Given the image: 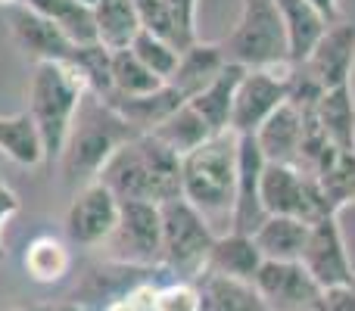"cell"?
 <instances>
[{"label": "cell", "instance_id": "6da1fadb", "mask_svg": "<svg viewBox=\"0 0 355 311\" xmlns=\"http://www.w3.org/2000/svg\"><path fill=\"white\" fill-rule=\"evenodd\" d=\"M135 137H141L103 97L87 91L81 97L78 109H75L72 128H69L66 147L60 153V171L62 181L69 187H85L100 177V171L106 168L112 156L131 143Z\"/></svg>", "mask_w": 355, "mask_h": 311}, {"label": "cell", "instance_id": "7a4b0ae2", "mask_svg": "<svg viewBox=\"0 0 355 311\" xmlns=\"http://www.w3.org/2000/svg\"><path fill=\"white\" fill-rule=\"evenodd\" d=\"M119 202L141 199V202H162L181 196V156L162 147L156 137L141 134L125 143L116 156L106 162L97 177Z\"/></svg>", "mask_w": 355, "mask_h": 311}, {"label": "cell", "instance_id": "3957f363", "mask_svg": "<svg viewBox=\"0 0 355 311\" xmlns=\"http://www.w3.org/2000/svg\"><path fill=\"white\" fill-rule=\"evenodd\" d=\"M237 150L240 137L234 131H221L181 159V196L209 224L227 221V227H231L234 187H237Z\"/></svg>", "mask_w": 355, "mask_h": 311}, {"label": "cell", "instance_id": "277c9868", "mask_svg": "<svg viewBox=\"0 0 355 311\" xmlns=\"http://www.w3.org/2000/svg\"><path fill=\"white\" fill-rule=\"evenodd\" d=\"M87 85L72 62H37L28 81V116L37 128L44 147V162L60 159L66 147L69 128H72L75 109Z\"/></svg>", "mask_w": 355, "mask_h": 311}, {"label": "cell", "instance_id": "5b68a950", "mask_svg": "<svg viewBox=\"0 0 355 311\" xmlns=\"http://www.w3.org/2000/svg\"><path fill=\"white\" fill-rule=\"evenodd\" d=\"M227 62L243 69H271L290 62V37L275 0H243L234 31L221 41Z\"/></svg>", "mask_w": 355, "mask_h": 311}, {"label": "cell", "instance_id": "8992f818", "mask_svg": "<svg viewBox=\"0 0 355 311\" xmlns=\"http://www.w3.org/2000/svg\"><path fill=\"white\" fill-rule=\"evenodd\" d=\"M159 218H162V258H159L162 268L178 271V274L206 271L209 249H212L215 237H218L212 231V224L184 196L162 202Z\"/></svg>", "mask_w": 355, "mask_h": 311}, {"label": "cell", "instance_id": "52a82bcc", "mask_svg": "<svg viewBox=\"0 0 355 311\" xmlns=\"http://www.w3.org/2000/svg\"><path fill=\"white\" fill-rule=\"evenodd\" d=\"M106 258L125 268H150L162 258V218L156 202H119V221L103 243Z\"/></svg>", "mask_w": 355, "mask_h": 311}, {"label": "cell", "instance_id": "ba28073f", "mask_svg": "<svg viewBox=\"0 0 355 311\" xmlns=\"http://www.w3.org/2000/svg\"><path fill=\"white\" fill-rule=\"evenodd\" d=\"M293 62L271 69H246L234 94L231 131L237 137H252L284 103H287V75Z\"/></svg>", "mask_w": 355, "mask_h": 311}, {"label": "cell", "instance_id": "9c48e42d", "mask_svg": "<svg viewBox=\"0 0 355 311\" xmlns=\"http://www.w3.org/2000/svg\"><path fill=\"white\" fill-rule=\"evenodd\" d=\"M300 265L306 274L318 283V290H340L355 287V262L346 246L343 227H340V215H327L309 224V240L302 249Z\"/></svg>", "mask_w": 355, "mask_h": 311}, {"label": "cell", "instance_id": "30bf717a", "mask_svg": "<svg viewBox=\"0 0 355 311\" xmlns=\"http://www.w3.org/2000/svg\"><path fill=\"white\" fill-rule=\"evenodd\" d=\"M252 290L268 311H315L321 290L300 262H262Z\"/></svg>", "mask_w": 355, "mask_h": 311}, {"label": "cell", "instance_id": "8fae6325", "mask_svg": "<svg viewBox=\"0 0 355 311\" xmlns=\"http://www.w3.org/2000/svg\"><path fill=\"white\" fill-rule=\"evenodd\" d=\"M6 25H10V37L31 62H69L75 53V44L66 37L60 25L44 19L41 12L28 10L22 3H12L3 10Z\"/></svg>", "mask_w": 355, "mask_h": 311}, {"label": "cell", "instance_id": "7c38bea8", "mask_svg": "<svg viewBox=\"0 0 355 311\" xmlns=\"http://www.w3.org/2000/svg\"><path fill=\"white\" fill-rule=\"evenodd\" d=\"M119 221V199L100 181L85 184L69 202L66 233L78 246H103Z\"/></svg>", "mask_w": 355, "mask_h": 311}, {"label": "cell", "instance_id": "4fadbf2b", "mask_svg": "<svg viewBox=\"0 0 355 311\" xmlns=\"http://www.w3.org/2000/svg\"><path fill=\"white\" fill-rule=\"evenodd\" d=\"M262 171H265V156L259 150L256 137H240L237 150V187H234V208H231V227L234 233H252L262 227V221L268 218L262 208Z\"/></svg>", "mask_w": 355, "mask_h": 311}, {"label": "cell", "instance_id": "5bb4252c", "mask_svg": "<svg viewBox=\"0 0 355 311\" xmlns=\"http://www.w3.org/2000/svg\"><path fill=\"white\" fill-rule=\"evenodd\" d=\"M306 69L318 78L324 91L352 85V69H355V25L352 22H334L318 37L312 53L306 56Z\"/></svg>", "mask_w": 355, "mask_h": 311}, {"label": "cell", "instance_id": "9a60e30c", "mask_svg": "<svg viewBox=\"0 0 355 311\" xmlns=\"http://www.w3.org/2000/svg\"><path fill=\"white\" fill-rule=\"evenodd\" d=\"M262 252L256 249L252 237L246 233H234V231H225L215 237L212 249H209V258H206V277H225V281H234V283H250L256 281L259 268H262Z\"/></svg>", "mask_w": 355, "mask_h": 311}, {"label": "cell", "instance_id": "2e32d148", "mask_svg": "<svg viewBox=\"0 0 355 311\" xmlns=\"http://www.w3.org/2000/svg\"><path fill=\"white\" fill-rule=\"evenodd\" d=\"M302 125H306V116H302L296 106L284 103L262 128L256 131V143L262 150L265 162L275 165H300V147H302Z\"/></svg>", "mask_w": 355, "mask_h": 311}, {"label": "cell", "instance_id": "e0dca14e", "mask_svg": "<svg viewBox=\"0 0 355 311\" xmlns=\"http://www.w3.org/2000/svg\"><path fill=\"white\" fill-rule=\"evenodd\" d=\"M227 66L225 53H221V44H202L193 41L190 47L181 50V60H178L175 75L168 78V87H175L184 100H193L200 91H206L218 72Z\"/></svg>", "mask_w": 355, "mask_h": 311}, {"label": "cell", "instance_id": "ac0fdd59", "mask_svg": "<svg viewBox=\"0 0 355 311\" xmlns=\"http://www.w3.org/2000/svg\"><path fill=\"white\" fill-rule=\"evenodd\" d=\"M309 240V221L287 218V215H268L262 221L252 243L262 252L265 262H300Z\"/></svg>", "mask_w": 355, "mask_h": 311}, {"label": "cell", "instance_id": "d6986e66", "mask_svg": "<svg viewBox=\"0 0 355 311\" xmlns=\"http://www.w3.org/2000/svg\"><path fill=\"white\" fill-rule=\"evenodd\" d=\"M106 103L137 131V134H153L162 122L178 109L184 106L187 100L175 91V87H159L153 94H144V97H110Z\"/></svg>", "mask_w": 355, "mask_h": 311}, {"label": "cell", "instance_id": "ffe728a7", "mask_svg": "<svg viewBox=\"0 0 355 311\" xmlns=\"http://www.w3.org/2000/svg\"><path fill=\"white\" fill-rule=\"evenodd\" d=\"M91 12L94 28H97V44H103L110 53L128 50L135 37L144 31V22L131 0H97Z\"/></svg>", "mask_w": 355, "mask_h": 311}, {"label": "cell", "instance_id": "44dd1931", "mask_svg": "<svg viewBox=\"0 0 355 311\" xmlns=\"http://www.w3.org/2000/svg\"><path fill=\"white\" fill-rule=\"evenodd\" d=\"M243 72H246L243 66H234V62H227V66L218 72V78H215L212 85L206 87V91H200L193 100H187V103L193 106L196 112H200L202 122L212 128V134L231 131L234 94H237V85H240V78H243Z\"/></svg>", "mask_w": 355, "mask_h": 311}, {"label": "cell", "instance_id": "7402d4cb", "mask_svg": "<svg viewBox=\"0 0 355 311\" xmlns=\"http://www.w3.org/2000/svg\"><path fill=\"white\" fill-rule=\"evenodd\" d=\"M315 118L324 128L331 147L343 150V153H355V97L352 85L324 91V97L315 106Z\"/></svg>", "mask_w": 355, "mask_h": 311}, {"label": "cell", "instance_id": "603a6c76", "mask_svg": "<svg viewBox=\"0 0 355 311\" xmlns=\"http://www.w3.org/2000/svg\"><path fill=\"white\" fill-rule=\"evenodd\" d=\"M290 37V62H306L318 37L327 31V19L309 0H275Z\"/></svg>", "mask_w": 355, "mask_h": 311}, {"label": "cell", "instance_id": "cb8c5ba5", "mask_svg": "<svg viewBox=\"0 0 355 311\" xmlns=\"http://www.w3.org/2000/svg\"><path fill=\"white\" fill-rule=\"evenodd\" d=\"M312 177L318 181L327 206L340 215V208L355 202V153H343L337 147H327L318 159Z\"/></svg>", "mask_w": 355, "mask_h": 311}, {"label": "cell", "instance_id": "d4e9b609", "mask_svg": "<svg viewBox=\"0 0 355 311\" xmlns=\"http://www.w3.org/2000/svg\"><path fill=\"white\" fill-rule=\"evenodd\" d=\"M16 3L28 6V10L41 12L53 25L66 31V37L75 47L85 44H97V28H94V12L78 0H16Z\"/></svg>", "mask_w": 355, "mask_h": 311}, {"label": "cell", "instance_id": "484cf974", "mask_svg": "<svg viewBox=\"0 0 355 311\" xmlns=\"http://www.w3.org/2000/svg\"><path fill=\"white\" fill-rule=\"evenodd\" d=\"M150 137H156L162 147H168L175 156L184 159L187 153H193L196 147H202V143L212 137V128L202 122L200 112H196L193 106L184 103V106H178V109Z\"/></svg>", "mask_w": 355, "mask_h": 311}, {"label": "cell", "instance_id": "4316f807", "mask_svg": "<svg viewBox=\"0 0 355 311\" xmlns=\"http://www.w3.org/2000/svg\"><path fill=\"white\" fill-rule=\"evenodd\" d=\"M0 153L12 159L16 165H25V168H35L37 162H44L41 137H37V128L28 112L6 118L0 116Z\"/></svg>", "mask_w": 355, "mask_h": 311}, {"label": "cell", "instance_id": "83f0119b", "mask_svg": "<svg viewBox=\"0 0 355 311\" xmlns=\"http://www.w3.org/2000/svg\"><path fill=\"white\" fill-rule=\"evenodd\" d=\"M25 274L35 283H60L72 271V252L56 237H35L25 249Z\"/></svg>", "mask_w": 355, "mask_h": 311}, {"label": "cell", "instance_id": "f1b7e54d", "mask_svg": "<svg viewBox=\"0 0 355 311\" xmlns=\"http://www.w3.org/2000/svg\"><path fill=\"white\" fill-rule=\"evenodd\" d=\"M159 87H166V81L156 78L131 50L112 53V94L110 97H144V94H153Z\"/></svg>", "mask_w": 355, "mask_h": 311}, {"label": "cell", "instance_id": "f546056e", "mask_svg": "<svg viewBox=\"0 0 355 311\" xmlns=\"http://www.w3.org/2000/svg\"><path fill=\"white\" fill-rule=\"evenodd\" d=\"M202 311H268L250 283H234L225 277L202 281Z\"/></svg>", "mask_w": 355, "mask_h": 311}, {"label": "cell", "instance_id": "4dcf8cb0", "mask_svg": "<svg viewBox=\"0 0 355 311\" xmlns=\"http://www.w3.org/2000/svg\"><path fill=\"white\" fill-rule=\"evenodd\" d=\"M75 69L81 72L87 91L97 94V97H110L112 94V53L103 47V44H85V47H75L72 53Z\"/></svg>", "mask_w": 355, "mask_h": 311}, {"label": "cell", "instance_id": "1f68e13d", "mask_svg": "<svg viewBox=\"0 0 355 311\" xmlns=\"http://www.w3.org/2000/svg\"><path fill=\"white\" fill-rule=\"evenodd\" d=\"M128 50L156 75V78L166 81V85H168V78L175 75L178 60H181V50H178L172 41H166V37L153 35V31H147V28L135 37V44H131Z\"/></svg>", "mask_w": 355, "mask_h": 311}, {"label": "cell", "instance_id": "d6a6232c", "mask_svg": "<svg viewBox=\"0 0 355 311\" xmlns=\"http://www.w3.org/2000/svg\"><path fill=\"white\" fill-rule=\"evenodd\" d=\"M156 311H202V290L190 281H175L159 287Z\"/></svg>", "mask_w": 355, "mask_h": 311}, {"label": "cell", "instance_id": "836d02e7", "mask_svg": "<svg viewBox=\"0 0 355 311\" xmlns=\"http://www.w3.org/2000/svg\"><path fill=\"white\" fill-rule=\"evenodd\" d=\"M156 296H159V287L153 281H135L122 299L128 302L131 311H156Z\"/></svg>", "mask_w": 355, "mask_h": 311}, {"label": "cell", "instance_id": "e575fe53", "mask_svg": "<svg viewBox=\"0 0 355 311\" xmlns=\"http://www.w3.org/2000/svg\"><path fill=\"white\" fill-rule=\"evenodd\" d=\"M22 208V199L16 196V190L10 187V184H3L0 181V262L6 258V249H3V227H6V221L12 218V215Z\"/></svg>", "mask_w": 355, "mask_h": 311}, {"label": "cell", "instance_id": "d590c367", "mask_svg": "<svg viewBox=\"0 0 355 311\" xmlns=\"http://www.w3.org/2000/svg\"><path fill=\"white\" fill-rule=\"evenodd\" d=\"M315 311H355V287L324 290Z\"/></svg>", "mask_w": 355, "mask_h": 311}, {"label": "cell", "instance_id": "8d00e7d4", "mask_svg": "<svg viewBox=\"0 0 355 311\" xmlns=\"http://www.w3.org/2000/svg\"><path fill=\"white\" fill-rule=\"evenodd\" d=\"M309 3H312L315 10H318L321 16L327 19V25L340 22V6H337V0H309Z\"/></svg>", "mask_w": 355, "mask_h": 311}, {"label": "cell", "instance_id": "74e56055", "mask_svg": "<svg viewBox=\"0 0 355 311\" xmlns=\"http://www.w3.org/2000/svg\"><path fill=\"white\" fill-rule=\"evenodd\" d=\"M47 311H91V308H87L85 302L72 299V302H60V305H53V308H47Z\"/></svg>", "mask_w": 355, "mask_h": 311}, {"label": "cell", "instance_id": "f35d334b", "mask_svg": "<svg viewBox=\"0 0 355 311\" xmlns=\"http://www.w3.org/2000/svg\"><path fill=\"white\" fill-rule=\"evenodd\" d=\"M100 311H131V308H128V302L125 299H112V302H106Z\"/></svg>", "mask_w": 355, "mask_h": 311}, {"label": "cell", "instance_id": "ab89813d", "mask_svg": "<svg viewBox=\"0 0 355 311\" xmlns=\"http://www.w3.org/2000/svg\"><path fill=\"white\" fill-rule=\"evenodd\" d=\"M78 3H85L87 10H94V3H97V0H78Z\"/></svg>", "mask_w": 355, "mask_h": 311}, {"label": "cell", "instance_id": "60d3db41", "mask_svg": "<svg viewBox=\"0 0 355 311\" xmlns=\"http://www.w3.org/2000/svg\"><path fill=\"white\" fill-rule=\"evenodd\" d=\"M16 0H0V10H6V6H12Z\"/></svg>", "mask_w": 355, "mask_h": 311}]
</instances>
